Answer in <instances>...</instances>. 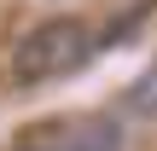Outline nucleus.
I'll return each mask as SVG.
<instances>
[{
	"mask_svg": "<svg viewBox=\"0 0 157 151\" xmlns=\"http://www.w3.org/2000/svg\"><path fill=\"white\" fill-rule=\"evenodd\" d=\"M93 41H99V35H93L82 17H47V23H35L29 35H17V47H12V76H17L23 87L58 81V76H70V70L87 64Z\"/></svg>",
	"mask_w": 157,
	"mask_h": 151,
	"instance_id": "nucleus-1",
	"label": "nucleus"
},
{
	"mask_svg": "<svg viewBox=\"0 0 157 151\" xmlns=\"http://www.w3.org/2000/svg\"><path fill=\"white\" fill-rule=\"evenodd\" d=\"M52 151H122V122L117 116H87V122L64 128V140Z\"/></svg>",
	"mask_w": 157,
	"mask_h": 151,
	"instance_id": "nucleus-2",
	"label": "nucleus"
},
{
	"mask_svg": "<svg viewBox=\"0 0 157 151\" xmlns=\"http://www.w3.org/2000/svg\"><path fill=\"white\" fill-rule=\"evenodd\" d=\"M122 111H128V116H157V64L140 76V81H134V87H128Z\"/></svg>",
	"mask_w": 157,
	"mask_h": 151,
	"instance_id": "nucleus-3",
	"label": "nucleus"
}]
</instances>
